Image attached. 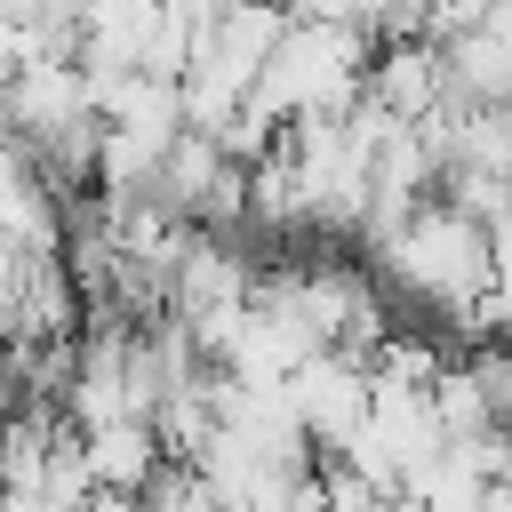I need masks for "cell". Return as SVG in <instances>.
Segmentation results:
<instances>
[{"label":"cell","instance_id":"cell-4","mask_svg":"<svg viewBox=\"0 0 512 512\" xmlns=\"http://www.w3.org/2000/svg\"><path fill=\"white\" fill-rule=\"evenodd\" d=\"M88 440V464L104 480V496H144L152 472L168 464V440H160V416H112V424H80Z\"/></svg>","mask_w":512,"mask_h":512},{"label":"cell","instance_id":"cell-5","mask_svg":"<svg viewBox=\"0 0 512 512\" xmlns=\"http://www.w3.org/2000/svg\"><path fill=\"white\" fill-rule=\"evenodd\" d=\"M432 408H440L448 440H480V432H496V424H504L472 360H440V368H432Z\"/></svg>","mask_w":512,"mask_h":512},{"label":"cell","instance_id":"cell-1","mask_svg":"<svg viewBox=\"0 0 512 512\" xmlns=\"http://www.w3.org/2000/svg\"><path fill=\"white\" fill-rule=\"evenodd\" d=\"M376 256H384V272L416 296V304H432V312H448L456 320V336H464V320L480 312V296L496 288V232H488V216H472L464 200H416L384 240H368Z\"/></svg>","mask_w":512,"mask_h":512},{"label":"cell","instance_id":"cell-3","mask_svg":"<svg viewBox=\"0 0 512 512\" xmlns=\"http://www.w3.org/2000/svg\"><path fill=\"white\" fill-rule=\"evenodd\" d=\"M368 96H384L400 120H424L440 112L456 88H448V48L432 32H400V40H376V64H368Z\"/></svg>","mask_w":512,"mask_h":512},{"label":"cell","instance_id":"cell-2","mask_svg":"<svg viewBox=\"0 0 512 512\" xmlns=\"http://www.w3.org/2000/svg\"><path fill=\"white\" fill-rule=\"evenodd\" d=\"M368 64H376V32L344 24V16H296L280 32V48L264 56L256 72V112H272L280 128L296 112H344L360 88H368Z\"/></svg>","mask_w":512,"mask_h":512}]
</instances>
